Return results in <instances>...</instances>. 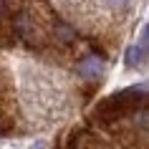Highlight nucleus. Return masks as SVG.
<instances>
[{
	"label": "nucleus",
	"instance_id": "nucleus-1",
	"mask_svg": "<svg viewBox=\"0 0 149 149\" xmlns=\"http://www.w3.org/2000/svg\"><path fill=\"white\" fill-rule=\"evenodd\" d=\"M79 73L86 76V79H99L104 73V66L96 61V58H86L84 63H79Z\"/></svg>",
	"mask_w": 149,
	"mask_h": 149
},
{
	"label": "nucleus",
	"instance_id": "nucleus-2",
	"mask_svg": "<svg viewBox=\"0 0 149 149\" xmlns=\"http://www.w3.org/2000/svg\"><path fill=\"white\" fill-rule=\"evenodd\" d=\"M144 63V48L141 46H132L129 51H126V66L129 68H136V66H141Z\"/></svg>",
	"mask_w": 149,
	"mask_h": 149
},
{
	"label": "nucleus",
	"instance_id": "nucleus-3",
	"mask_svg": "<svg viewBox=\"0 0 149 149\" xmlns=\"http://www.w3.org/2000/svg\"><path fill=\"white\" fill-rule=\"evenodd\" d=\"M109 3H114V5H124L126 0H109Z\"/></svg>",
	"mask_w": 149,
	"mask_h": 149
}]
</instances>
